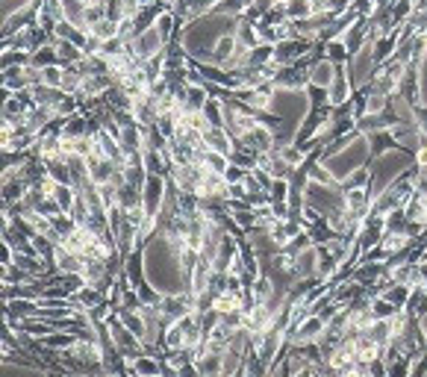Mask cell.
Instances as JSON below:
<instances>
[{
    "label": "cell",
    "mask_w": 427,
    "mask_h": 377,
    "mask_svg": "<svg viewBox=\"0 0 427 377\" xmlns=\"http://www.w3.org/2000/svg\"><path fill=\"white\" fill-rule=\"evenodd\" d=\"M236 15H224V12H206L201 18H195L189 27L183 30L180 44L186 48L189 57H195L201 65H210V57L215 50V44L221 41L224 36H236Z\"/></svg>",
    "instance_id": "1"
},
{
    "label": "cell",
    "mask_w": 427,
    "mask_h": 377,
    "mask_svg": "<svg viewBox=\"0 0 427 377\" xmlns=\"http://www.w3.org/2000/svg\"><path fill=\"white\" fill-rule=\"evenodd\" d=\"M407 165H410V153L404 151H386L380 153L371 165V180H368V195L375 201L377 195H383L392 183H398L404 174H407Z\"/></svg>",
    "instance_id": "2"
},
{
    "label": "cell",
    "mask_w": 427,
    "mask_h": 377,
    "mask_svg": "<svg viewBox=\"0 0 427 377\" xmlns=\"http://www.w3.org/2000/svg\"><path fill=\"white\" fill-rule=\"evenodd\" d=\"M375 68H377V57H375V41H366L357 53H351L348 59V77H351V86H368L375 80Z\"/></svg>",
    "instance_id": "3"
},
{
    "label": "cell",
    "mask_w": 427,
    "mask_h": 377,
    "mask_svg": "<svg viewBox=\"0 0 427 377\" xmlns=\"http://www.w3.org/2000/svg\"><path fill=\"white\" fill-rule=\"evenodd\" d=\"M168 180L162 174H148L145 186H141V204H145V215L159 218L162 213V204H166V195H168Z\"/></svg>",
    "instance_id": "4"
},
{
    "label": "cell",
    "mask_w": 427,
    "mask_h": 377,
    "mask_svg": "<svg viewBox=\"0 0 427 377\" xmlns=\"http://www.w3.org/2000/svg\"><path fill=\"white\" fill-rule=\"evenodd\" d=\"M324 330H327V321L321 316H306L298 327H292V345L295 348H304V345H315V342H321L324 336Z\"/></svg>",
    "instance_id": "5"
},
{
    "label": "cell",
    "mask_w": 427,
    "mask_h": 377,
    "mask_svg": "<svg viewBox=\"0 0 427 377\" xmlns=\"http://www.w3.org/2000/svg\"><path fill=\"white\" fill-rule=\"evenodd\" d=\"M351 77H348V65L342 62H336V77H333V83L330 88H327V104L330 106H345L348 101H351Z\"/></svg>",
    "instance_id": "6"
},
{
    "label": "cell",
    "mask_w": 427,
    "mask_h": 377,
    "mask_svg": "<svg viewBox=\"0 0 427 377\" xmlns=\"http://www.w3.org/2000/svg\"><path fill=\"white\" fill-rule=\"evenodd\" d=\"M162 44H166V36H162L159 27L153 24L150 30L139 32L136 41H133V48H136V57H141V59H153V57H159V53H162Z\"/></svg>",
    "instance_id": "7"
},
{
    "label": "cell",
    "mask_w": 427,
    "mask_h": 377,
    "mask_svg": "<svg viewBox=\"0 0 427 377\" xmlns=\"http://www.w3.org/2000/svg\"><path fill=\"white\" fill-rule=\"evenodd\" d=\"M333 77H336V62H330V59L324 57V59L310 65V74H306V80H310V86H315V88H330Z\"/></svg>",
    "instance_id": "8"
},
{
    "label": "cell",
    "mask_w": 427,
    "mask_h": 377,
    "mask_svg": "<svg viewBox=\"0 0 427 377\" xmlns=\"http://www.w3.org/2000/svg\"><path fill=\"white\" fill-rule=\"evenodd\" d=\"M304 53H306V44L301 39H286V41H277L275 44V62L280 65V68H286L289 62L304 57Z\"/></svg>",
    "instance_id": "9"
},
{
    "label": "cell",
    "mask_w": 427,
    "mask_h": 377,
    "mask_svg": "<svg viewBox=\"0 0 427 377\" xmlns=\"http://www.w3.org/2000/svg\"><path fill=\"white\" fill-rule=\"evenodd\" d=\"M401 39H404L401 30H389L386 36H380L375 41V57H377V62H386V59L395 57L398 48H401Z\"/></svg>",
    "instance_id": "10"
},
{
    "label": "cell",
    "mask_w": 427,
    "mask_h": 377,
    "mask_svg": "<svg viewBox=\"0 0 427 377\" xmlns=\"http://www.w3.org/2000/svg\"><path fill=\"white\" fill-rule=\"evenodd\" d=\"M130 371H133V377H159L162 374V362H157L153 357H136V360H130Z\"/></svg>",
    "instance_id": "11"
},
{
    "label": "cell",
    "mask_w": 427,
    "mask_h": 377,
    "mask_svg": "<svg viewBox=\"0 0 427 377\" xmlns=\"http://www.w3.org/2000/svg\"><path fill=\"white\" fill-rule=\"evenodd\" d=\"M59 6H62V15H65V21L68 24H74V27H83V24H89L86 21V6L83 0H59Z\"/></svg>",
    "instance_id": "12"
},
{
    "label": "cell",
    "mask_w": 427,
    "mask_h": 377,
    "mask_svg": "<svg viewBox=\"0 0 427 377\" xmlns=\"http://www.w3.org/2000/svg\"><path fill=\"white\" fill-rule=\"evenodd\" d=\"M118 32H121V24H118V21H112V18H101L97 24H92V36L97 41H112Z\"/></svg>",
    "instance_id": "13"
},
{
    "label": "cell",
    "mask_w": 427,
    "mask_h": 377,
    "mask_svg": "<svg viewBox=\"0 0 427 377\" xmlns=\"http://www.w3.org/2000/svg\"><path fill=\"white\" fill-rule=\"evenodd\" d=\"M57 39L71 41V44H77V48H86V36H83V30H80V27H74V24H68V21H59V24H57Z\"/></svg>",
    "instance_id": "14"
},
{
    "label": "cell",
    "mask_w": 427,
    "mask_h": 377,
    "mask_svg": "<svg viewBox=\"0 0 427 377\" xmlns=\"http://www.w3.org/2000/svg\"><path fill=\"white\" fill-rule=\"evenodd\" d=\"M286 15L295 21H304V18H312V3L310 0H286Z\"/></svg>",
    "instance_id": "15"
},
{
    "label": "cell",
    "mask_w": 427,
    "mask_h": 377,
    "mask_svg": "<svg viewBox=\"0 0 427 377\" xmlns=\"http://www.w3.org/2000/svg\"><path fill=\"white\" fill-rule=\"evenodd\" d=\"M65 83V71L59 65H50V68H41V86H50V88H62Z\"/></svg>",
    "instance_id": "16"
},
{
    "label": "cell",
    "mask_w": 427,
    "mask_h": 377,
    "mask_svg": "<svg viewBox=\"0 0 427 377\" xmlns=\"http://www.w3.org/2000/svg\"><path fill=\"white\" fill-rule=\"evenodd\" d=\"M57 53H59V62H77L80 59V48L77 44H71V41H65V39H57Z\"/></svg>",
    "instance_id": "17"
},
{
    "label": "cell",
    "mask_w": 427,
    "mask_h": 377,
    "mask_svg": "<svg viewBox=\"0 0 427 377\" xmlns=\"http://www.w3.org/2000/svg\"><path fill=\"white\" fill-rule=\"evenodd\" d=\"M310 180L312 183H321V186H336V177L327 171V165H310Z\"/></svg>",
    "instance_id": "18"
},
{
    "label": "cell",
    "mask_w": 427,
    "mask_h": 377,
    "mask_svg": "<svg viewBox=\"0 0 427 377\" xmlns=\"http://www.w3.org/2000/svg\"><path fill=\"white\" fill-rule=\"evenodd\" d=\"M419 104L427 106V41L421 50V68H419Z\"/></svg>",
    "instance_id": "19"
},
{
    "label": "cell",
    "mask_w": 427,
    "mask_h": 377,
    "mask_svg": "<svg viewBox=\"0 0 427 377\" xmlns=\"http://www.w3.org/2000/svg\"><path fill=\"white\" fill-rule=\"evenodd\" d=\"M203 118L210 121V127H224V106H218L215 101H210L203 106Z\"/></svg>",
    "instance_id": "20"
},
{
    "label": "cell",
    "mask_w": 427,
    "mask_h": 377,
    "mask_svg": "<svg viewBox=\"0 0 427 377\" xmlns=\"http://www.w3.org/2000/svg\"><path fill=\"white\" fill-rule=\"evenodd\" d=\"M250 6V0H218L215 3V12H224V15H236L242 9Z\"/></svg>",
    "instance_id": "21"
},
{
    "label": "cell",
    "mask_w": 427,
    "mask_h": 377,
    "mask_svg": "<svg viewBox=\"0 0 427 377\" xmlns=\"http://www.w3.org/2000/svg\"><path fill=\"white\" fill-rule=\"evenodd\" d=\"M83 133H86V121L77 118V115H71L68 124H65V130H62V136H65V139H83Z\"/></svg>",
    "instance_id": "22"
},
{
    "label": "cell",
    "mask_w": 427,
    "mask_h": 377,
    "mask_svg": "<svg viewBox=\"0 0 427 377\" xmlns=\"http://www.w3.org/2000/svg\"><path fill=\"white\" fill-rule=\"evenodd\" d=\"M39 301H9V316H36Z\"/></svg>",
    "instance_id": "23"
},
{
    "label": "cell",
    "mask_w": 427,
    "mask_h": 377,
    "mask_svg": "<svg viewBox=\"0 0 427 377\" xmlns=\"http://www.w3.org/2000/svg\"><path fill=\"white\" fill-rule=\"evenodd\" d=\"M345 57H348V48H345L342 39H333L330 44H327V59L330 62H342Z\"/></svg>",
    "instance_id": "24"
},
{
    "label": "cell",
    "mask_w": 427,
    "mask_h": 377,
    "mask_svg": "<svg viewBox=\"0 0 427 377\" xmlns=\"http://www.w3.org/2000/svg\"><path fill=\"white\" fill-rule=\"evenodd\" d=\"M27 3H30V0H3V21H12Z\"/></svg>",
    "instance_id": "25"
},
{
    "label": "cell",
    "mask_w": 427,
    "mask_h": 377,
    "mask_svg": "<svg viewBox=\"0 0 427 377\" xmlns=\"http://www.w3.org/2000/svg\"><path fill=\"white\" fill-rule=\"evenodd\" d=\"M292 188L286 180H275V186H271V201H289Z\"/></svg>",
    "instance_id": "26"
},
{
    "label": "cell",
    "mask_w": 427,
    "mask_h": 377,
    "mask_svg": "<svg viewBox=\"0 0 427 377\" xmlns=\"http://www.w3.org/2000/svg\"><path fill=\"white\" fill-rule=\"evenodd\" d=\"M157 27H159V32H162V36H166V41H168L171 27H174V15H171V12H162V15L157 18Z\"/></svg>",
    "instance_id": "27"
},
{
    "label": "cell",
    "mask_w": 427,
    "mask_h": 377,
    "mask_svg": "<svg viewBox=\"0 0 427 377\" xmlns=\"http://www.w3.org/2000/svg\"><path fill=\"white\" fill-rule=\"evenodd\" d=\"M21 195H24V188H21L18 183H6V201H18Z\"/></svg>",
    "instance_id": "28"
},
{
    "label": "cell",
    "mask_w": 427,
    "mask_h": 377,
    "mask_svg": "<svg viewBox=\"0 0 427 377\" xmlns=\"http://www.w3.org/2000/svg\"><path fill=\"white\" fill-rule=\"evenodd\" d=\"M289 377H312V371H310V369H304V371H295V374H289Z\"/></svg>",
    "instance_id": "29"
},
{
    "label": "cell",
    "mask_w": 427,
    "mask_h": 377,
    "mask_svg": "<svg viewBox=\"0 0 427 377\" xmlns=\"http://www.w3.org/2000/svg\"><path fill=\"white\" fill-rule=\"evenodd\" d=\"M83 3H86V6H92V3H101V0H83Z\"/></svg>",
    "instance_id": "30"
},
{
    "label": "cell",
    "mask_w": 427,
    "mask_h": 377,
    "mask_svg": "<svg viewBox=\"0 0 427 377\" xmlns=\"http://www.w3.org/2000/svg\"><path fill=\"white\" fill-rule=\"evenodd\" d=\"M106 377H121V374H115V371H109V374H106Z\"/></svg>",
    "instance_id": "31"
}]
</instances>
